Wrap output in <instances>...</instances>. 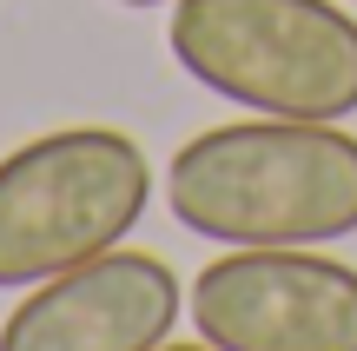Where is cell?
<instances>
[{
	"instance_id": "obj_7",
	"label": "cell",
	"mask_w": 357,
	"mask_h": 351,
	"mask_svg": "<svg viewBox=\"0 0 357 351\" xmlns=\"http://www.w3.org/2000/svg\"><path fill=\"white\" fill-rule=\"evenodd\" d=\"M119 7H166V0H119Z\"/></svg>"
},
{
	"instance_id": "obj_3",
	"label": "cell",
	"mask_w": 357,
	"mask_h": 351,
	"mask_svg": "<svg viewBox=\"0 0 357 351\" xmlns=\"http://www.w3.org/2000/svg\"><path fill=\"white\" fill-rule=\"evenodd\" d=\"M153 199V166L119 126H60L0 159V292L113 252Z\"/></svg>"
},
{
	"instance_id": "obj_4",
	"label": "cell",
	"mask_w": 357,
	"mask_h": 351,
	"mask_svg": "<svg viewBox=\"0 0 357 351\" xmlns=\"http://www.w3.org/2000/svg\"><path fill=\"white\" fill-rule=\"evenodd\" d=\"M212 351H357V265L318 246H231L192 278Z\"/></svg>"
},
{
	"instance_id": "obj_5",
	"label": "cell",
	"mask_w": 357,
	"mask_h": 351,
	"mask_svg": "<svg viewBox=\"0 0 357 351\" xmlns=\"http://www.w3.org/2000/svg\"><path fill=\"white\" fill-rule=\"evenodd\" d=\"M178 325V272L113 246L60 278H40L0 325V351H159Z\"/></svg>"
},
{
	"instance_id": "obj_2",
	"label": "cell",
	"mask_w": 357,
	"mask_h": 351,
	"mask_svg": "<svg viewBox=\"0 0 357 351\" xmlns=\"http://www.w3.org/2000/svg\"><path fill=\"white\" fill-rule=\"evenodd\" d=\"M166 40L231 106L284 119L357 113V20L337 0H172Z\"/></svg>"
},
{
	"instance_id": "obj_6",
	"label": "cell",
	"mask_w": 357,
	"mask_h": 351,
	"mask_svg": "<svg viewBox=\"0 0 357 351\" xmlns=\"http://www.w3.org/2000/svg\"><path fill=\"white\" fill-rule=\"evenodd\" d=\"M159 351H212V345H205V338H199V345H159Z\"/></svg>"
},
{
	"instance_id": "obj_1",
	"label": "cell",
	"mask_w": 357,
	"mask_h": 351,
	"mask_svg": "<svg viewBox=\"0 0 357 351\" xmlns=\"http://www.w3.org/2000/svg\"><path fill=\"white\" fill-rule=\"evenodd\" d=\"M166 206L218 246H331L357 232V133L337 119H231L185 140L166 166Z\"/></svg>"
}]
</instances>
